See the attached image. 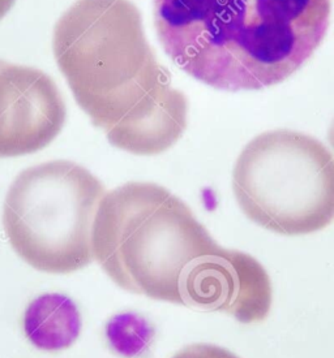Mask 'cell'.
I'll list each match as a JSON object with an SVG mask.
<instances>
[{
	"instance_id": "3957f363",
	"label": "cell",
	"mask_w": 334,
	"mask_h": 358,
	"mask_svg": "<svg viewBox=\"0 0 334 358\" xmlns=\"http://www.w3.org/2000/svg\"><path fill=\"white\" fill-rule=\"evenodd\" d=\"M330 10V0H154V25L187 75L218 90L255 92L306 64Z\"/></svg>"
},
{
	"instance_id": "6da1fadb",
	"label": "cell",
	"mask_w": 334,
	"mask_h": 358,
	"mask_svg": "<svg viewBox=\"0 0 334 358\" xmlns=\"http://www.w3.org/2000/svg\"><path fill=\"white\" fill-rule=\"evenodd\" d=\"M93 255L118 287L240 323L258 315L269 278L252 255L221 248L193 211L154 182L106 193L93 226Z\"/></svg>"
},
{
	"instance_id": "ba28073f",
	"label": "cell",
	"mask_w": 334,
	"mask_h": 358,
	"mask_svg": "<svg viewBox=\"0 0 334 358\" xmlns=\"http://www.w3.org/2000/svg\"><path fill=\"white\" fill-rule=\"evenodd\" d=\"M106 335L115 352L125 357H136L148 348L152 330L146 321L136 314H119L109 322Z\"/></svg>"
},
{
	"instance_id": "52a82bcc",
	"label": "cell",
	"mask_w": 334,
	"mask_h": 358,
	"mask_svg": "<svg viewBox=\"0 0 334 358\" xmlns=\"http://www.w3.org/2000/svg\"><path fill=\"white\" fill-rule=\"evenodd\" d=\"M81 314L74 300L62 293H43L29 303L22 329L33 347L57 352L72 347L81 334Z\"/></svg>"
},
{
	"instance_id": "7a4b0ae2",
	"label": "cell",
	"mask_w": 334,
	"mask_h": 358,
	"mask_svg": "<svg viewBox=\"0 0 334 358\" xmlns=\"http://www.w3.org/2000/svg\"><path fill=\"white\" fill-rule=\"evenodd\" d=\"M53 50L80 108L109 142L134 155L169 150L188 101L155 57L130 0H77L57 20Z\"/></svg>"
},
{
	"instance_id": "8fae6325",
	"label": "cell",
	"mask_w": 334,
	"mask_h": 358,
	"mask_svg": "<svg viewBox=\"0 0 334 358\" xmlns=\"http://www.w3.org/2000/svg\"><path fill=\"white\" fill-rule=\"evenodd\" d=\"M328 140L330 142V145H332V148L334 149V120L330 124V127H329V131H328Z\"/></svg>"
},
{
	"instance_id": "277c9868",
	"label": "cell",
	"mask_w": 334,
	"mask_h": 358,
	"mask_svg": "<svg viewBox=\"0 0 334 358\" xmlns=\"http://www.w3.org/2000/svg\"><path fill=\"white\" fill-rule=\"evenodd\" d=\"M105 185L75 162L29 167L11 184L3 226L12 249L33 268L76 273L93 262V226Z\"/></svg>"
},
{
	"instance_id": "30bf717a",
	"label": "cell",
	"mask_w": 334,
	"mask_h": 358,
	"mask_svg": "<svg viewBox=\"0 0 334 358\" xmlns=\"http://www.w3.org/2000/svg\"><path fill=\"white\" fill-rule=\"evenodd\" d=\"M16 0H0V20L4 19L7 13L12 10Z\"/></svg>"
},
{
	"instance_id": "8992f818",
	"label": "cell",
	"mask_w": 334,
	"mask_h": 358,
	"mask_svg": "<svg viewBox=\"0 0 334 358\" xmlns=\"http://www.w3.org/2000/svg\"><path fill=\"white\" fill-rule=\"evenodd\" d=\"M66 119L64 99L48 73L0 59V159L45 149Z\"/></svg>"
},
{
	"instance_id": "9c48e42d",
	"label": "cell",
	"mask_w": 334,
	"mask_h": 358,
	"mask_svg": "<svg viewBox=\"0 0 334 358\" xmlns=\"http://www.w3.org/2000/svg\"><path fill=\"white\" fill-rule=\"evenodd\" d=\"M172 358H239L229 349L214 344H192L181 349Z\"/></svg>"
},
{
	"instance_id": "5b68a950",
	"label": "cell",
	"mask_w": 334,
	"mask_h": 358,
	"mask_svg": "<svg viewBox=\"0 0 334 358\" xmlns=\"http://www.w3.org/2000/svg\"><path fill=\"white\" fill-rule=\"evenodd\" d=\"M232 190L258 226L278 235L314 234L334 220V155L305 133H261L240 152Z\"/></svg>"
}]
</instances>
